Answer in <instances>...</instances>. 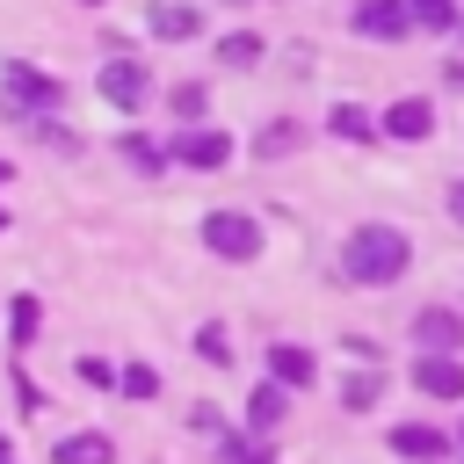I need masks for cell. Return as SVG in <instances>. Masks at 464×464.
Returning <instances> with one entry per match:
<instances>
[{"mask_svg":"<svg viewBox=\"0 0 464 464\" xmlns=\"http://www.w3.org/2000/svg\"><path fill=\"white\" fill-rule=\"evenodd\" d=\"M51 464H116V442L109 435H58Z\"/></svg>","mask_w":464,"mask_h":464,"instance_id":"11","label":"cell"},{"mask_svg":"<svg viewBox=\"0 0 464 464\" xmlns=\"http://www.w3.org/2000/svg\"><path fill=\"white\" fill-rule=\"evenodd\" d=\"M406 7H413L420 29H457V7H450V0H406Z\"/></svg>","mask_w":464,"mask_h":464,"instance_id":"19","label":"cell"},{"mask_svg":"<svg viewBox=\"0 0 464 464\" xmlns=\"http://www.w3.org/2000/svg\"><path fill=\"white\" fill-rule=\"evenodd\" d=\"M406 261H413V246H406V232H392V225H362V232H348V246H341L348 283H377V290L399 283Z\"/></svg>","mask_w":464,"mask_h":464,"instance_id":"1","label":"cell"},{"mask_svg":"<svg viewBox=\"0 0 464 464\" xmlns=\"http://www.w3.org/2000/svg\"><path fill=\"white\" fill-rule=\"evenodd\" d=\"M94 87H102L116 109H138V102H145V65H138V58H109Z\"/></svg>","mask_w":464,"mask_h":464,"instance_id":"6","label":"cell"},{"mask_svg":"<svg viewBox=\"0 0 464 464\" xmlns=\"http://www.w3.org/2000/svg\"><path fill=\"white\" fill-rule=\"evenodd\" d=\"M268 377L297 392V384H312V377H319V362H312V348H297V341H276V348H268Z\"/></svg>","mask_w":464,"mask_h":464,"instance_id":"10","label":"cell"},{"mask_svg":"<svg viewBox=\"0 0 464 464\" xmlns=\"http://www.w3.org/2000/svg\"><path fill=\"white\" fill-rule=\"evenodd\" d=\"M203 246H210L218 261H254V254H261V225H254L246 210H210V218H203Z\"/></svg>","mask_w":464,"mask_h":464,"instance_id":"3","label":"cell"},{"mask_svg":"<svg viewBox=\"0 0 464 464\" xmlns=\"http://www.w3.org/2000/svg\"><path fill=\"white\" fill-rule=\"evenodd\" d=\"M7 174H14V167H7V160H0V181H7Z\"/></svg>","mask_w":464,"mask_h":464,"instance_id":"28","label":"cell"},{"mask_svg":"<svg viewBox=\"0 0 464 464\" xmlns=\"http://www.w3.org/2000/svg\"><path fill=\"white\" fill-rule=\"evenodd\" d=\"M384 130H392V138H428V130H435V109H428L420 94H406V102L384 109Z\"/></svg>","mask_w":464,"mask_h":464,"instance_id":"12","label":"cell"},{"mask_svg":"<svg viewBox=\"0 0 464 464\" xmlns=\"http://www.w3.org/2000/svg\"><path fill=\"white\" fill-rule=\"evenodd\" d=\"M326 130H334V138H355V145H362V138H377V123H370L362 109H348V102H341V109L326 116Z\"/></svg>","mask_w":464,"mask_h":464,"instance_id":"16","label":"cell"},{"mask_svg":"<svg viewBox=\"0 0 464 464\" xmlns=\"http://www.w3.org/2000/svg\"><path fill=\"white\" fill-rule=\"evenodd\" d=\"M7 326H14V341H29L36 334V297H14V319Z\"/></svg>","mask_w":464,"mask_h":464,"instance_id":"24","label":"cell"},{"mask_svg":"<svg viewBox=\"0 0 464 464\" xmlns=\"http://www.w3.org/2000/svg\"><path fill=\"white\" fill-rule=\"evenodd\" d=\"M377 399H384V377H377V370H355V377L341 384V406H348V413H370Z\"/></svg>","mask_w":464,"mask_h":464,"instance_id":"15","label":"cell"},{"mask_svg":"<svg viewBox=\"0 0 464 464\" xmlns=\"http://www.w3.org/2000/svg\"><path fill=\"white\" fill-rule=\"evenodd\" d=\"M58 102H65V87H58L51 72H36V65H22V58L0 65V109H7V116H44V109H58Z\"/></svg>","mask_w":464,"mask_h":464,"instance_id":"2","label":"cell"},{"mask_svg":"<svg viewBox=\"0 0 464 464\" xmlns=\"http://www.w3.org/2000/svg\"><path fill=\"white\" fill-rule=\"evenodd\" d=\"M174 160H181V167H225V160H232V138H225V130H181V138H174Z\"/></svg>","mask_w":464,"mask_h":464,"instance_id":"9","label":"cell"},{"mask_svg":"<svg viewBox=\"0 0 464 464\" xmlns=\"http://www.w3.org/2000/svg\"><path fill=\"white\" fill-rule=\"evenodd\" d=\"M174 109L181 116H203V87H174Z\"/></svg>","mask_w":464,"mask_h":464,"instance_id":"25","label":"cell"},{"mask_svg":"<svg viewBox=\"0 0 464 464\" xmlns=\"http://www.w3.org/2000/svg\"><path fill=\"white\" fill-rule=\"evenodd\" d=\"M0 464H7V435H0Z\"/></svg>","mask_w":464,"mask_h":464,"instance_id":"27","label":"cell"},{"mask_svg":"<svg viewBox=\"0 0 464 464\" xmlns=\"http://www.w3.org/2000/svg\"><path fill=\"white\" fill-rule=\"evenodd\" d=\"M355 29L392 44V36H406V29H413V7H406V0H362V7H355Z\"/></svg>","mask_w":464,"mask_h":464,"instance_id":"7","label":"cell"},{"mask_svg":"<svg viewBox=\"0 0 464 464\" xmlns=\"http://www.w3.org/2000/svg\"><path fill=\"white\" fill-rule=\"evenodd\" d=\"M450 218H457V225H464V181H457V188H450Z\"/></svg>","mask_w":464,"mask_h":464,"instance_id":"26","label":"cell"},{"mask_svg":"<svg viewBox=\"0 0 464 464\" xmlns=\"http://www.w3.org/2000/svg\"><path fill=\"white\" fill-rule=\"evenodd\" d=\"M116 384H123V399H152L160 392V370L152 362H130V370H116Z\"/></svg>","mask_w":464,"mask_h":464,"instance_id":"18","label":"cell"},{"mask_svg":"<svg viewBox=\"0 0 464 464\" xmlns=\"http://www.w3.org/2000/svg\"><path fill=\"white\" fill-rule=\"evenodd\" d=\"M392 450H399L406 464H442L450 435H442V428H428V420H399V428H392Z\"/></svg>","mask_w":464,"mask_h":464,"instance_id":"5","label":"cell"},{"mask_svg":"<svg viewBox=\"0 0 464 464\" xmlns=\"http://www.w3.org/2000/svg\"><path fill=\"white\" fill-rule=\"evenodd\" d=\"M297 138H304V130H297V123H268V130H261V145H254V152H290V145H297Z\"/></svg>","mask_w":464,"mask_h":464,"instance_id":"21","label":"cell"},{"mask_svg":"<svg viewBox=\"0 0 464 464\" xmlns=\"http://www.w3.org/2000/svg\"><path fill=\"white\" fill-rule=\"evenodd\" d=\"M0 232H7V210H0Z\"/></svg>","mask_w":464,"mask_h":464,"instance_id":"29","label":"cell"},{"mask_svg":"<svg viewBox=\"0 0 464 464\" xmlns=\"http://www.w3.org/2000/svg\"><path fill=\"white\" fill-rule=\"evenodd\" d=\"M283 406H290V384H254V399H246V428L261 435V428H276L283 420Z\"/></svg>","mask_w":464,"mask_h":464,"instance_id":"14","label":"cell"},{"mask_svg":"<svg viewBox=\"0 0 464 464\" xmlns=\"http://www.w3.org/2000/svg\"><path fill=\"white\" fill-rule=\"evenodd\" d=\"M413 384H420L428 399H464V362H457V355H420V362H413Z\"/></svg>","mask_w":464,"mask_h":464,"instance_id":"8","label":"cell"},{"mask_svg":"<svg viewBox=\"0 0 464 464\" xmlns=\"http://www.w3.org/2000/svg\"><path fill=\"white\" fill-rule=\"evenodd\" d=\"M413 341H420V355H457V348H464V319L442 312V304H428V312L413 319Z\"/></svg>","mask_w":464,"mask_h":464,"instance_id":"4","label":"cell"},{"mask_svg":"<svg viewBox=\"0 0 464 464\" xmlns=\"http://www.w3.org/2000/svg\"><path fill=\"white\" fill-rule=\"evenodd\" d=\"M116 145H123V160H130L138 174H160V167H167V152H160L152 138H138V130H130V138H116Z\"/></svg>","mask_w":464,"mask_h":464,"instance_id":"17","label":"cell"},{"mask_svg":"<svg viewBox=\"0 0 464 464\" xmlns=\"http://www.w3.org/2000/svg\"><path fill=\"white\" fill-rule=\"evenodd\" d=\"M196 355H210V362H232V341H225V326H203V334H196Z\"/></svg>","mask_w":464,"mask_h":464,"instance_id":"22","label":"cell"},{"mask_svg":"<svg viewBox=\"0 0 464 464\" xmlns=\"http://www.w3.org/2000/svg\"><path fill=\"white\" fill-rule=\"evenodd\" d=\"M218 58H225V65H254V58H261V36H246V29H239V36H225V44H218Z\"/></svg>","mask_w":464,"mask_h":464,"instance_id":"20","label":"cell"},{"mask_svg":"<svg viewBox=\"0 0 464 464\" xmlns=\"http://www.w3.org/2000/svg\"><path fill=\"white\" fill-rule=\"evenodd\" d=\"M196 29H203V14H196V7H181V0H160V7H152V36L181 44V36H196Z\"/></svg>","mask_w":464,"mask_h":464,"instance_id":"13","label":"cell"},{"mask_svg":"<svg viewBox=\"0 0 464 464\" xmlns=\"http://www.w3.org/2000/svg\"><path fill=\"white\" fill-rule=\"evenodd\" d=\"M80 384H94V392H109V384H116V370H109L102 355H80Z\"/></svg>","mask_w":464,"mask_h":464,"instance_id":"23","label":"cell"},{"mask_svg":"<svg viewBox=\"0 0 464 464\" xmlns=\"http://www.w3.org/2000/svg\"><path fill=\"white\" fill-rule=\"evenodd\" d=\"M457 442H464V428H457Z\"/></svg>","mask_w":464,"mask_h":464,"instance_id":"30","label":"cell"}]
</instances>
